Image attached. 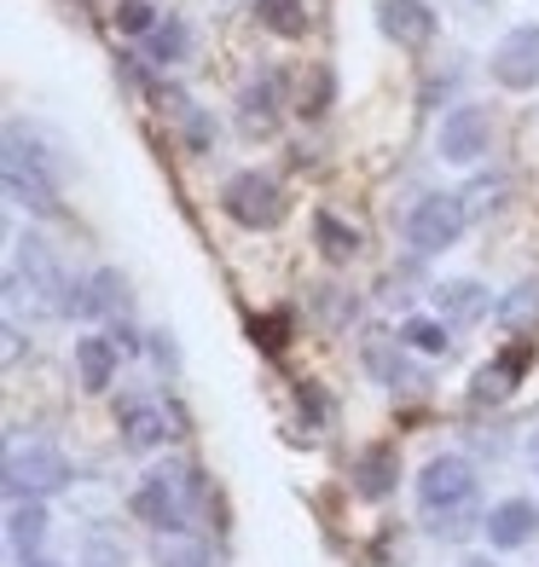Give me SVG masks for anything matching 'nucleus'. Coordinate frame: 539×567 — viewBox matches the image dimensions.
<instances>
[{"label": "nucleus", "instance_id": "13", "mask_svg": "<svg viewBox=\"0 0 539 567\" xmlns=\"http://www.w3.org/2000/svg\"><path fill=\"white\" fill-rule=\"evenodd\" d=\"M494 319L510 330V337H533V330H539V278H522L510 296H499Z\"/></svg>", "mask_w": 539, "mask_h": 567}, {"label": "nucleus", "instance_id": "32", "mask_svg": "<svg viewBox=\"0 0 539 567\" xmlns=\"http://www.w3.org/2000/svg\"><path fill=\"white\" fill-rule=\"evenodd\" d=\"M23 567H59V561H35V556H30V561H23Z\"/></svg>", "mask_w": 539, "mask_h": 567}, {"label": "nucleus", "instance_id": "5", "mask_svg": "<svg viewBox=\"0 0 539 567\" xmlns=\"http://www.w3.org/2000/svg\"><path fill=\"white\" fill-rule=\"evenodd\" d=\"M494 82L510 93L539 87V23H517L499 47H494Z\"/></svg>", "mask_w": 539, "mask_h": 567}, {"label": "nucleus", "instance_id": "9", "mask_svg": "<svg viewBox=\"0 0 539 567\" xmlns=\"http://www.w3.org/2000/svg\"><path fill=\"white\" fill-rule=\"evenodd\" d=\"M487 307H499V301L487 296L476 278L435 284V313H441V324H476V319H487Z\"/></svg>", "mask_w": 539, "mask_h": 567}, {"label": "nucleus", "instance_id": "2", "mask_svg": "<svg viewBox=\"0 0 539 567\" xmlns=\"http://www.w3.org/2000/svg\"><path fill=\"white\" fill-rule=\"evenodd\" d=\"M221 209H226V220H238L250 231H273L278 220H285V192H278L273 174L244 168L221 186Z\"/></svg>", "mask_w": 539, "mask_h": 567}, {"label": "nucleus", "instance_id": "17", "mask_svg": "<svg viewBox=\"0 0 539 567\" xmlns=\"http://www.w3.org/2000/svg\"><path fill=\"white\" fill-rule=\"evenodd\" d=\"M116 423H122V434H128V446H134V452H151L169 434V417L157 405H122Z\"/></svg>", "mask_w": 539, "mask_h": 567}, {"label": "nucleus", "instance_id": "10", "mask_svg": "<svg viewBox=\"0 0 539 567\" xmlns=\"http://www.w3.org/2000/svg\"><path fill=\"white\" fill-rule=\"evenodd\" d=\"M134 515H140L145 527H157V533H180V527H186V515H180V498H174V481H169V475H145V481H140Z\"/></svg>", "mask_w": 539, "mask_h": 567}, {"label": "nucleus", "instance_id": "15", "mask_svg": "<svg viewBox=\"0 0 539 567\" xmlns=\"http://www.w3.org/2000/svg\"><path fill=\"white\" fill-rule=\"evenodd\" d=\"M18 267L30 272V284H35L41 296H70V290H64V272H59V261H53V249H47L41 238H23V244H18Z\"/></svg>", "mask_w": 539, "mask_h": 567}, {"label": "nucleus", "instance_id": "29", "mask_svg": "<svg viewBox=\"0 0 539 567\" xmlns=\"http://www.w3.org/2000/svg\"><path fill=\"white\" fill-rule=\"evenodd\" d=\"M296 405H302V417H314V423L330 417V405H325V394L314 389V382H302V389H296Z\"/></svg>", "mask_w": 539, "mask_h": 567}, {"label": "nucleus", "instance_id": "6", "mask_svg": "<svg viewBox=\"0 0 539 567\" xmlns=\"http://www.w3.org/2000/svg\"><path fill=\"white\" fill-rule=\"evenodd\" d=\"M435 145H441L447 163H476V157H487V145H494V116L481 105H458V111H447Z\"/></svg>", "mask_w": 539, "mask_h": 567}, {"label": "nucleus", "instance_id": "23", "mask_svg": "<svg viewBox=\"0 0 539 567\" xmlns=\"http://www.w3.org/2000/svg\"><path fill=\"white\" fill-rule=\"evenodd\" d=\"M157 567H210V550H203L197 538H186V533H169L157 545Z\"/></svg>", "mask_w": 539, "mask_h": 567}, {"label": "nucleus", "instance_id": "1", "mask_svg": "<svg viewBox=\"0 0 539 567\" xmlns=\"http://www.w3.org/2000/svg\"><path fill=\"white\" fill-rule=\"evenodd\" d=\"M418 509H424L429 533L465 538L476 527V470L458 452L429 457L424 475H418Z\"/></svg>", "mask_w": 539, "mask_h": 567}, {"label": "nucleus", "instance_id": "7", "mask_svg": "<svg viewBox=\"0 0 539 567\" xmlns=\"http://www.w3.org/2000/svg\"><path fill=\"white\" fill-rule=\"evenodd\" d=\"M481 533H487V545H494V550H522L528 538L539 533V504L505 498V504H494L481 515Z\"/></svg>", "mask_w": 539, "mask_h": 567}, {"label": "nucleus", "instance_id": "4", "mask_svg": "<svg viewBox=\"0 0 539 567\" xmlns=\"http://www.w3.org/2000/svg\"><path fill=\"white\" fill-rule=\"evenodd\" d=\"M458 231H465V197H452V192H435V197H424L418 209L406 215V238H413L418 255L452 249Z\"/></svg>", "mask_w": 539, "mask_h": 567}, {"label": "nucleus", "instance_id": "28", "mask_svg": "<svg viewBox=\"0 0 539 567\" xmlns=\"http://www.w3.org/2000/svg\"><path fill=\"white\" fill-rule=\"evenodd\" d=\"M82 567H128V556L111 545V538H93L88 556H82Z\"/></svg>", "mask_w": 539, "mask_h": 567}, {"label": "nucleus", "instance_id": "8", "mask_svg": "<svg viewBox=\"0 0 539 567\" xmlns=\"http://www.w3.org/2000/svg\"><path fill=\"white\" fill-rule=\"evenodd\" d=\"M377 30L400 47H424L435 35V12L424 0H377Z\"/></svg>", "mask_w": 539, "mask_h": 567}, {"label": "nucleus", "instance_id": "16", "mask_svg": "<svg viewBox=\"0 0 539 567\" xmlns=\"http://www.w3.org/2000/svg\"><path fill=\"white\" fill-rule=\"evenodd\" d=\"M7 192H12V203H23V209H35V215H59V192L47 186L35 168L23 174L18 163H7Z\"/></svg>", "mask_w": 539, "mask_h": 567}, {"label": "nucleus", "instance_id": "22", "mask_svg": "<svg viewBox=\"0 0 539 567\" xmlns=\"http://www.w3.org/2000/svg\"><path fill=\"white\" fill-rule=\"evenodd\" d=\"M145 53L157 59V64H174L180 53H186V23H180V18H163L157 30L145 35Z\"/></svg>", "mask_w": 539, "mask_h": 567}, {"label": "nucleus", "instance_id": "11", "mask_svg": "<svg viewBox=\"0 0 539 567\" xmlns=\"http://www.w3.org/2000/svg\"><path fill=\"white\" fill-rule=\"evenodd\" d=\"M528 359H533V348L528 342H517V348H505L487 371H476V382H470V400L476 405H487V400H505L510 389H517V377L528 371Z\"/></svg>", "mask_w": 539, "mask_h": 567}, {"label": "nucleus", "instance_id": "24", "mask_svg": "<svg viewBox=\"0 0 539 567\" xmlns=\"http://www.w3.org/2000/svg\"><path fill=\"white\" fill-rule=\"evenodd\" d=\"M400 342L418 348V353H447V324H435V319H406V324H400Z\"/></svg>", "mask_w": 539, "mask_h": 567}, {"label": "nucleus", "instance_id": "3", "mask_svg": "<svg viewBox=\"0 0 539 567\" xmlns=\"http://www.w3.org/2000/svg\"><path fill=\"white\" fill-rule=\"evenodd\" d=\"M59 486H70V457L59 446H47V441H30V446H12L7 452V493L23 504V498H47V493H59Z\"/></svg>", "mask_w": 539, "mask_h": 567}, {"label": "nucleus", "instance_id": "12", "mask_svg": "<svg viewBox=\"0 0 539 567\" xmlns=\"http://www.w3.org/2000/svg\"><path fill=\"white\" fill-rule=\"evenodd\" d=\"M395 481H400V452H395V446H366V452L354 457L359 498H389Z\"/></svg>", "mask_w": 539, "mask_h": 567}, {"label": "nucleus", "instance_id": "30", "mask_svg": "<svg viewBox=\"0 0 539 567\" xmlns=\"http://www.w3.org/2000/svg\"><path fill=\"white\" fill-rule=\"evenodd\" d=\"M186 134H192V145L203 151V145H210V116H203V111H186Z\"/></svg>", "mask_w": 539, "mask_h": 567}, {"label": "nucleus", "instance_id": "26", "mask_svg": "<svg viewBox=\"0 0 539 567\" xmlns=\"http://www.w3.org/2000/svg\"><path fill=\"white\" fill-rule=\"evenodd\" d=\"M325 105H330V70L314 64V75L302 82V116H325Z\"/></svg>", "mask_w": 539, "mask_h": 567}, {"label": "nucleus", "instance_id": "19", "mask_svg": "<svg viewBox=\"0 0 539 567\" xmlns=\"http://www.w3.org/2000/svg\"><path fill=\"white\" fill-rule=\"evenodd\" d=\"M7 538H12V550H23V556L41 545V538H47V509H41V498H35V504H18V509L7 515Z\"/></svg>", "mask_w": 539, "mask_h": 567}, {"label": "nucleus", "instance_id": "27", "mask_svg": "<svg viewBox=\"0 0 539 567\" xmlns=\"http://www.w3.org/2000/svg\"><path fill=\"white\" fill-rule=\"evenodd\" d=\"M116 30L122 35H151V30H157V12H151L145 0H122V7H116Z\"/></svg>", "mask_w": 539, "mask_h": 567}, {"label": "nucleus", "instance_id": "14", "mask_svg": "<svg viewBox=\"0 0 539 567\" xmlns=\"http://www.w3.org/2000/svg\"><path fill=\"white\" fill-rule=\"evenodd\" d=\"M75 371H82L88 394H105L111 371H116V342L111 337H82V342H75Z\"/></svg>", "mask_w": 539, "mask_h": 567}, {"label": "nucleus", "instance_id": "21", "mask_svg": "<svg viewBox=\"0 0 539 567\" xmlns=\"http://www.w3.org/2000/svg\"><path fill=\"white\" fill-rule=\"evenodd\" d=\"M314 231H319V249L330 255V261H348V255L359 249V238H354V226H343L337 215H314Z\"/></svg>", "mask_w": 539, "mask_h": 567}, {"label": "nucleus", "instance_id": "18", "mask_svg": "<svg viewBox=\"0 0 539 567\" xmlns=\"http://www.w3.org/2000/svg\"><path fill=\"white\" fill-rule=\"evenodd\" d=\"M255 18H262L273 35H285V41L307 35V7L302 0H255Z\"/></svg>", "mask_w": 539, "mask_h": 567}, {"label": "nucleus", "instance_id": "31", "mask_svg": "<svg viewBox=\"0 0 539 567\" xmlns=\"http://www.w3.org/2000/svg\"><path fill=\"white\" fill-rule=\"evenodd\" d=\"M458 567H494V561H487V556H465V561H458Z\"/></svg>", "mask_w": 539, "mask_h": 567}, {"label": "nucleus", "instance_id": "20", "mask_svg": "<svg viewBox=\"0 0 539 567\" xmlns=\"http://www.w3.org/2000/svg\"><path fill=\"white\" fill-rule=\"evenodd\" d=\"M122 307H128V284H122V272H116V267L93 272V284H88V313H122Z\"/></svg>", "mask_w": 539, "mask_h": 567}, {"label": "nucleus", "instance_id": "25", "mask_svg": "<svg viewBox=\"0 0 539 567\" xmlns=\"http://www.w3.org/2000/svg\"><path fill=\"white\" fill-rule=\"evenodd\" d=\"M273 99H278V75H262V82H250V87H244L250 127H267V122H273Z\"/></svg>", "mask_w": 539, "mask_h": 567}]
</instances>
